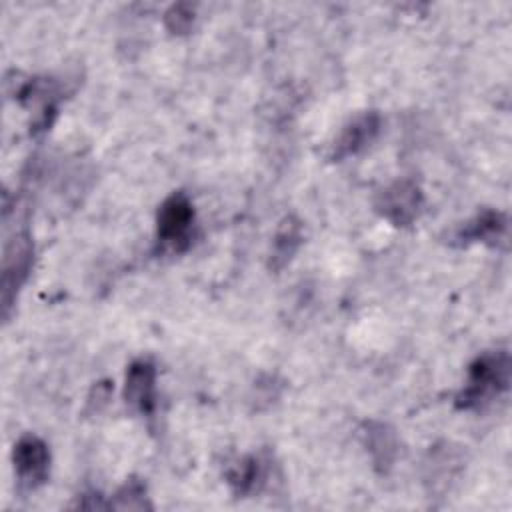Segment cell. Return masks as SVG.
<instances>
[{"mask_svg":"<svg viewBox=\"0 0 512 512\" xmlns=\"http://www.w3.org/2000/svg\"><path fill=\"white\" fill-rule=\"evenodd\" d=\"M34 262V244L26 230L16 232L4 244L2 256V314L4 318L10 316V308L28 280Z\"/></svg>","mask_w":512,"mask_h":512,"instance_id":"obj_3","label":"cell"},{"mask_svg":"<svg viewBox=\"0 0 512 512\" xmlns=\"http://www.w3.org/2000/svg\"><path fill=\"white\" fill-rule=\"evenodd\" d=\"M304 242V224L300 218L294 214H288L280 220L274 238H272V248L268 256V268L278 272L282 270L298 252V248Z\"/></svg>","mask_w":512,"mask_h":512,"instance_id":"obj_11","label":"cell"},{"mask_svg":"<svg viewBox=\"0 0 512 512\" xmlns=\"http://www.w3.org/2000/svg\"><path fill=\"white\" fill-rule=\"evenodd\" d=\"M510 356L506 350L480 354L470 366L462 390L456 394L458 410H482L508 390Z\"/></svg>","mask_w":512,"mask_h":512,"instance_id":"obj_1","label":"cell"},{"mask_svg":"<svg viewBox=\"0 0 512 512\" xmlns=\"http://www.w3.org/2000/svg\"><path fill=\"white\" fill-rule=\"evenodd\" d=\"M424 194L414 180L400 178L384 186L376 196V210L392 226L406 228L414 224L422 212Z\"/></svg>","mask_w":512,"mask_h":512,"instance_id":"obj_4","label":"cell"},{"mask_svg":"<svg viewBox=\"0 0 512 512\" xmlns=\"http://www.w3.org/2000/svg\"><path fill=\"white\" fill-rule=\"evenodd\" d=\"M360 438L366 452L372 458L374 468L380 474H388L400 452V442L394 428L388 426L386 422L368 420L360 428Z\"/></svg>","mask_w":512,"mask_h":512,"instance_id":"obj_8","label":"cell"},{"mask_svg":"<svg viewBox=\"0 0 512 512\" xmlns=\"http://www.w3.org/2000/svg\"><path fill=\"white\" fill-rule=\"evenodd\" d=\"M460 456L456 454V450L448 448V444H444L442 448H434L430 450V456L426 460V482L432 484V490L438 488H446V484L452 482V478H456V474L460 472Z\"/></svg>","mask_w":512,"mask_h":512,"instance_id":"obj_12","label":"cell"},{"mask_svg":"<svg viewBox=\"0 0 512 512\" xmlns=\"http://www.w3.org/2000/svg\"><path fill=\"white\" fill-rule=\"evenodd\" d=\"M382 118L376 110H364L350 118L330 146L328 158L338 162L366 150L380 134Z\"/></svg>","mask_w":512,"mask_h":512,"instance_id":"obj_6","label":"cell"},{"mask_svg":"<svg viewBox=\"0 0 512 512\" xmlns=\"http://www.w3.org/2000/svg\"><path fill=\"white\" fill-rule=\"evenodd\" d=\"M194 206L186 192H172L156 212V240L170 252H184L192 244Z\"/></svg>","mask_w":512,"mask_h":512,"instance_id":"obj_2","label":"cell"},{"mask_svg":"<svg viewBox=\"0 0 512 512\" xmlns=\"http://www.w3.org/2000/svg\"><path fill=\"white\" fill-rule=\"evenodd\" d=\"M196 12L192 4H172L166 12H164V26L172 32V34H186L190 32L192 24H194Z\"/></svg>","mask_w":512,"mask_h":512,"instance_id":"obj_14","label":"cell"},{"mask_svg":"<svg viewBox=\"0 0 512 512\" xmlns=\"http://www.w3.org/2000/svg\"><path fill=\"white\" fill-rule=\"evenodd\" d=\"M268 460L258 454H246L226 468V482L236 498L258 494L270 476Z\"/></svg>","mask_w":512,"mask_h":512,"instance_id":"obj_9","label":"cell"},{"mask_svg":"<svg viewBox=\"0 0 512 512\" xmlns=\"http://www.w3.org/2000/svg\"><path fill=\"white\" fill-rule=\"evenodd\" d=\"M508 232V220L502 212L486 208L478 212L472 220L462 224L454 232V240L458 244H470V242H484L490 246H496L506 238Z\"/></svg>","mask_w":512,"mask_h":512,"instance_id":"obj_10","label":"cell"},{"mask_svg":"<svg viewBox=\"0 0 512 512\" xmlns=\"http://www.w3.org/2000/svg\"><path fill=\"white\" fill-rule=\"evenodd\" d=\"M108 508L116 510H150L152 504L148 502L146 484L140 478L126 480L108 500Z\"/></svg>","mask_w":512,"mask_h":512,"instance_id":"obj_13","label":"cell"},{"mask_svg":"<svg viewBox=\"0 0 512 512\" xmlns=\"http://www.w3.org/2000/svg\"><path fill=\"white\" fill-rule=\"evenodd\" d=\"M126 406L138 414H152L156 408V366L148 358L134 360L124 376L122 390Z\"/></svg>","mask_w":512,"mask_h":512,"instance_id":"obj_7","label":"cell"},{"mask_svg":"<svg viewBox=\"0 0 512 512\" xmlns=\"http://www.w3.org/2000/svg\"><path fill=\"white\" fill-rule=\"evenodd\" d=\"M12 464L18 486L36 490L48 482L50 476V450L48 444L36 434H22L12 448Z\"/></svg>","mask_w":512,"mask_h":512,"instance_id":"obj_5","label":"cell"},{"mask_svg":"<svg viewBox=\"0 0 512 512\" xmlns=\"http://www.w3.org/2000/svg\"><path fill=\"white\" fill-rule=\"evenodd\" d=\"M110 394H112V386H110V382H106V380H104V382H96V384L92 386L90 396H88V410L98 412L102 406H106V404H108Z\"/></svg>","mask_w":512,"mask_h":512,"instance_id":"obj_15","label":"cell"}]
</instances>
